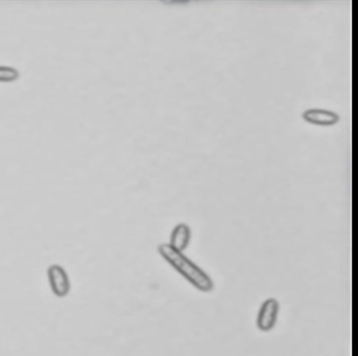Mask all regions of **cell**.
Instances as JSON below:
<instances>
[{"mask_svg": "<svg viewBox=\"0 0 358 356\" xmlns=\"http://www.w3.org/2000/svg\"><path fill=\"white\" fill-rule=\"evenodd\" d=\"M159 255L167 261L168 264L180 273L186 281H189L195 289L203 292H210L215 288L212 278L203 271L200 266L196 265L183 252L171 247L169 244H161L157 247Z\"/></svg>", "mask_w": 358, "mask_h": 356, "instance_id": "1", "label": "cell"}, {"mask_svg": "<svg viewBox=\"0 0 358 356\" xmlns=\"http://www.w3.org/2000/svg\"><path fill=\"white\" fill-rule=\"evenodd\" d=\"M49 284L54 295L64 297L71 290V281L66 269L60 265H52L48 269Z\"/></svg>", "mask_w": 358, "mask_h": 356, "instance_id": "2", "label": "cell"}, {"mask_svg": "<svg viewBox=\"0 0 358 356\" xmlns=\"http://www.w3.org/2000/svg\"><path fill=\"white\" fill-rule=\"evenodd\" d=\"M192 230L187 223H178L173 228L171 233V242L169 245L178 251L183 252L185 249H187L191 242Z\"/></svg>", "mask_w": 358, "mask_h": 356, "instance_id": "3", "label": "cell"}, {"mask_svg": "<svg viewBox=\"0 0 358 356\" xmlns=\"http://www.w3.org/2000/svg\"><path fill=\"white\" fill-rule=\"evenodd\" d=\"M278 313L276 302L268 301L262 305L259 315V327L263 330H268L274 325Z\"/></svg>", "mask_w": 358, "mask_h": 356, "instance_id": "4", "label": "cell"}, {"mask_svg": "<svg viewBox=\"0 0 358 356\" xmlns=\"http://www.w3.org/2000/svg\"><path fill=\"white\" fill-rule=\"evenodd\" d=\"M20 71L16 68L0 66V83L15 82L20 79Z\"/></svg>", "mask_w": 358, "mask_h": 356, "instance_id": "5", "label": "cell"}]
</instances>
